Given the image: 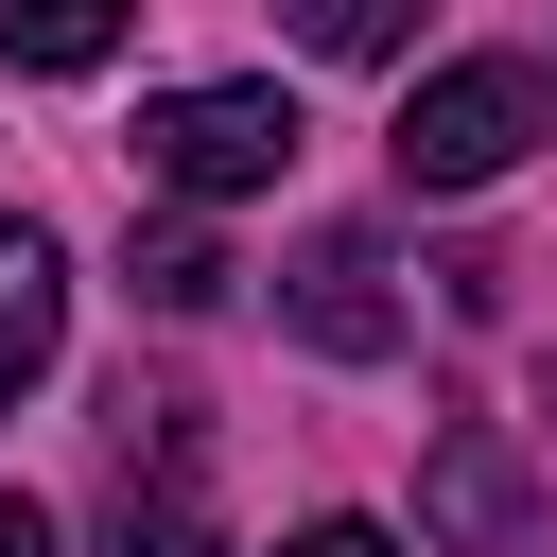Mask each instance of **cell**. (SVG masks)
<instances>
[{
    "label": "cell",
    "instance_id": "obj_9",
    "mask_svg": "<svg viewBox=\"0 0 557 557\" xmlns=\"http://www.w3.org/2000/svg\"><path fill=\"white\" fill-rule=\"evenodd\" d=\"M226 278H244V261H226L209 226H157V244H139V296H157V313H209Z\"/></svg>",
    "mask_w": 557,
    "mask_h": 557
},
{
    "label": "cell",
    "instance_id": "obj_8",
    "mask_svg": "<svg viewBox=\"0 0 557 557\" xmlns=\"http://www.w3.org/2000/svg\"><path fill=\"white\" fill-rule=\"evenodd\" d=\"M296 17V52H331V70H383L400 35H418V0H278Z\"/></svg>",
    "mask_w": 557,
    "mask_h": 557
},
{
    "label": "cell",
    "instance_id": "obj_2",
    "mask_svg": "<svg viewBox=\"0 0 557 557\" xmlns=\"http://www.w3.org/2000/svg\"><path fill=\"white\" fill-rule=\"evenodd\" d=\"M522 139H540V70H505V52H453V70H435V87L383 122L400 191H487Z\"/></svg>",
    "mask_w": 557,
    "mask_h": 557
},
{
    "label": "cell",
    "instance_id": "obj_5",
    "mask_svg": "<svg viewBox=\"0 0 557 557\" xmlns=\"http://www.w3.org/2000/svg\"><path fill=\"white\" fill-rule=\"evenodd\" d=\"M122 557H226L209 540V453L174 383H122Z\"/></svg>",
    "mask_w": 557,
    "mask_h": 557
},
{
    "label": "cell",
    "instance_id": "obj_1",
    "mask_svg": "<svg viewBox=\"0 0 557 557\" xmlns=\"http://www.w3.org/2000/svg\"><path fill=\"white\" fill-rule=\"evenodd\" d=\"M139 174H157L174 209L278 191V174H296V104H278V87H174V104H139Z\"/></svg>",
    "mask_w": 557,
    "mask_h": 557
},
{
    "label": "cell",
    "instance_id": "obj_6",
    "mask_svg": "<svg viewBox=\"0 0 557 557\" xmlns=\"http://www.w3.org/2000/svg\"><path fill=\"white\" fill-rule=\"evenodd\" d=\"M52 348H70V244L0 209V400H35V383H52Z\"/></svg>",
    "mask_w": 557,
    "mask_h": 557
},
{
    "label": "cell",
    "instance_id": "obj_7",
    "mask_svg": "<svg viewBox=\"0 0 557 557\" xmlns=\"http://www.w3.org/2000/svg\"><path fill=\"white\" fill-rule=\"evenodd\" d=\"M122 17H139V0H0V52H17V70H104Z\"/></svg>",
    "mask_w": 557,
    "mask_h": 557
},
{
    "label": "cell",
    "instance_id": "obj_10",
    "mask_svg": "<svg viewBox=\"0 0 557 557\" xmlns=\"http://www.w3.org/2000/svg\"><path fill=\"white\" fill-rule=\"evenodd\" d=\"M278 557H400V540H383V522H296Z\"/></svg>",
    "mask_w": 557,
    "mask_h": 557
},
{
    "label": "cell",
    "instance_id": "obj_3",
    "mask_svg": "<svg viewBox=\"0 0 557 557\" xmlns=\"http://www.w3.org/2000/svg\"><path fill=\"white\" fill-rule=\"evenodd\" d=\"M418 540L435 557H557V505H540V470H522L505 418H453L418 453Z\"/></svg>",
    "mask_w": 557,
    "mask_h": 557
},
{
    "label": "cell",
    "instance_id": "obj_4",
    "mask_svg": "<svg viewBox=\"0 0 557 557\" xmlns=\"http://www.w3.org/2000/svg\"><path fill=\"white\" fill-rule=\"evenodd\" d=\"M278 313H296V348H331V366H383V348L418 331V296H400V261H383L366 226H313V244L278 261Z\"/></svg>",
    "mask_w": 557,
    "mask_h": 557
},
{
    "label": "cell",
    "instance_id": "obj_11",
    "mask_svg": "<svg viewBox=\"0 0 557 557\" xmlns=\"http://www.w3.org/2000/svg\"><path fill=\"white\" fill-rule=\"evenodd\" d=\"M0 557H52V505H17V487H0Z\"/></svg>",
    "mask_w": 557,
    "mask_h": 557
}]
</instances>
